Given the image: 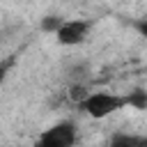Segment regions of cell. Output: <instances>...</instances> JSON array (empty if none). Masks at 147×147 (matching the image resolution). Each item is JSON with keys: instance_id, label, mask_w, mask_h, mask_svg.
Instances as JSON below:
<instances>
[{"instance_id": "obj_6", "label": "cell", "mask_w": 147, "mask_h": 147, "mask_svg": "<svg viewBox=\"0 0 147 147\" xmlns=\"http://www.w3.org/2000/svg\"><path fill=\"white\" fill-rule=\"evenodd\" d=\"M62 21H64V18H60V16H46V18L41 21V30H46V32H55V30L60 28Z\"/></svg>"}, {"instance_id": "obj_1", "label": "cell", "mask_w": 147, "mask_h": 147, "mask_svg": "<svg viewBox=\"0 0 147 147\" xmlns=\"http://www.w3.org/2000/svg\"><path fill=\"white\" fill-rule=\"evenodd\" d=\"M80 110H85L90 117L94 119H103L117 110H122L124 106H129L126 94H115V92H87L85 99L78 103Z\"/></svg>"}, {"instance_id": "obj_3", "label": "cell", "mask_w": 147, "mask_h": 147, "mask_svg": "<svg viewBox=\"0 0 147 147\" xmlns=\"http://www.w3.org/2000/svg\"><path fill=\"white\" fill-rule=\"evenodd\" d=\"M90 28H92V21L69 18V21H62L60 28H57L53 34L57 37V41H60L62 46H76V44H80V41L87 37Z\"/></svg>"}, {"instance_id": "obj_4", "label": "cell", "mask_w": 147, "mask_h": 147, "mask_svg": "<svg viewBox=\"0 0 147 147\" xmlns=\"http://www.w3.org/2000/svg\"><path fill=\"white\" fill-rule=\"evenodd\" d=\"M108 147H147V138L145 136H136V133L117 131V133L110 136Z\"/></svg>"}, {"instance_id": "obj_2", "label": "cell", "mask_w": 147, "mask_h": 147, "mask_svg": "<svg viewBox=\"0 0 147 147\" xmlns=\"http://www.w3.org/2000/svg\"><path fill=\"white\" fill-rule=\"evenodd\" d=\"M76 140H78L76 124L69 119H62V122L48 126L46 131H41L32 147H74Z\"/></svg>"}, {"instance_id": "obj_5", "label": "cell", "mask_w": 147, "mask_h": 147, "mask_svg": "<svg viewBox=\"0 0 147 147\" xmlns=\"http://www.w3.org/2000/svg\"><path fill=\"white\" fill-rule=\"evenodd\" d=\"M126 101H129V106H136L138 110H142L147 106V92L145 90H136V92L126 94Z\"/></svg>"}, {"instance_id": "obj_7", "label": "cell", "mask_w": 147, "mask_h": 147, "mask_svg": "<svg viewBox=\"0 0 147 147\" xmlns=\"http://www.w3.org/2000/svg\"><path fill=\"white\" fill-rule=\"evenodd\" d=\"M5 76H7V64H5V62H0V85H2Z\"/></svg>"}]
</instances>
